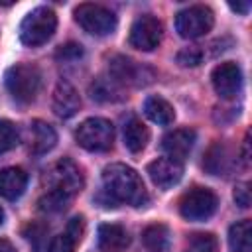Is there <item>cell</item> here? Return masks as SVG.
Masks as SVG:
<instances>
[{"mask_svg": "<svg viewBox=\"0 0 252 252\" xmlns=\"http://www.w3.org/2000/svg\"><path fill=\"white\" fill-rule=\"evenodd\" d=\"M108 71H110V79L116 85H144L146 83L144 73H152L142 63H138L130 57H124V55L112 57Z\"/></svg>", "mask_w": 252, "mask_h": 252, "instance_id": "cell-11", "label": "cell"}, {"mask_svg": "<svg viewBox=\"0 0 252 252\" xmlns=\"http://www.w3.org/2000/svg\"><path fill=\"white\" fill-rule=\"evenodd\" d=\"M130 246V234L120 224L98 226V248L102 252H124Z\"/></svg>", "mask_w": 252, "mask_h": 252, "instance_id": "cell-16", "label": "cell"}, {"mask_svg": "<svg viewBox=\"0 0 252 252\" xmlns=\"http://www.w3.org/2000/svg\"><path fill=\"white\" fill-rule=\"evenodd\" d=\"M148 175L152 183L159 189H169L177 185L183 177V163L171 158H158L148 165Z\"/></svg>", "mask_w": 252, "mask_h": 252, "instance_id": "cell-12", "label": "cell"}, {"mask_svg": "<svg viewBox=\"0 0 252 252\" xmlns=\"http://www.w3.org/2000/svg\"><path fill=\"white\" fill-rule=\"evenodd\" d=\"M0 252H16V248L8 242V240H4V238H0Z\"/></svg>", "mask_w": 252, "mask_h": 252, "instance_id": "cell-32", "label": "cell"}, {"mask_svg": "<svg viewBox=\"0 0 252 252\" xmlns=\"http://www.w3.org/2000/svg\"><path fill=\"white\" fill-rule=\"evenodd\" d=\"M75 140L81 148L89 152H106L112 148L114 142V126L106 118H87L79 124Z\"/></svg>", "mask_w": 252, "mask_h": 252, "instance_id": "cell-5", "label": "cell"}, {"mask_svg": "<svg viewBox=\"0 0 252 252\" xmlns=\"http://www.w3.org/2000/svg\"><path fill=\"white\" fill-rule=\"evenodd\" d=\"M150 140V132L146 128V124L138 118H130L126 124H124V146L132 152V154H138L146 148Z\"/></svg>", "mask_w": 252, "mask_h": 252, "instance_id": "cell-20", "label": "cell"}, {"mask_svg": "<svg viewBox=\"0 0 252 252\" xmlns=\"http://www.w3.org/2000/svg\"><path fill=\"white\" fill-rule=\"evenodd\" d=\"M75 244H77V240L65 230V232L51 238V242L47 246V252H75Z\"/></svg>", "mask_w": 252, "mask_h": 252, "instance_id": "cell-26", "label": "cell"}, {"mask_svg": "<svg viewBox=\"0 0 252 252\" xmlns=\"http://www.w3.org/2000/svg\"><path fill=\"white\" fill-rule=\"evenodd\" d=\"M47 183H49V189L37 201L39 211L59 213L71 203V199L77 193H81V189L85 185V179H83V173H81L79 165L73 159L63 158L49 171Z\"/></svg>", "mask_w": 252, "mask_h": 252, "instance_id": "cell-1", "label": "cell"}, {"mask_svg": "<svg viewBox=\"0 0 252 252\" xmlns=\"http://www.w3.org/2000/svg\"><path fill=\"white\" fill-rule=\"evenodd\" d=\"M228 246L232 252H252V222L248 219L228 228Z\"/></svg>", "mask_w": 252, "mask_h": 252, "instance_id": "cell-21", "label": "cell"}, {"mask_svg": "<svg viewBox=\"0 0 252 252\" xmlns=\"http://www.w3.org/2000/svg\"><path fill=\"white\" fill-rule=\"evenodd\" d=\"M57 28V16L51 8L39 6L26 14V18L20 24V39L24 45L37 47L51 39Z\"/></svg>", "mask_w": 252, "mask_h": 252, "instance_id": "cell-4", "label": "cell"}, {"mask_svg": "<svg viewBox=\"0 0 252 252\" xmlns=\"http://www.w3.org/2000/svg\"><path fill=\"white\" fill-rule=\"evenodd\" d=\"M30 134H32V152L33 154H47L57 144V134H55L53 126H49L43 120H33Z\"/></svg>", "mask_w": 252, "mask_h": 252, "instance_id": "cell-17", "label": "cell"}, {"mask_svg": "<svg viewBox=\"0 0 252 252\" xmlns=\"http://www.w3.org/2000/svg\"><path fill=\"white\" fill-rule=\"evenodd\" d=\"M203 61V51L199 47H185L177 53V63L181 67H197Z\"/></svg>", "mask_w": 252, "mask_h": 252, "instance_id": "cell-27", "label": "cell"}, {"mask_svg": "<svg viewBox=\"0 0 252 252\" xmlns=\"http://www.w3.org/2000/svg\"><path fill=\"white\" fill-rule=\"evenodd\" d=\"M83 230H85L83 217H75V219H71V222H69V226H67V232H69L77 242L83 238Z\"/></svg>", "mask_w": 252, "mask_h": 252, "instance_id": "cell-29", "label": "cell"}, {"mask_svg": "<svg viewBox=\"0 0 252 252\" xmlns=\"http://www.w3.org/2000/svg\"><path fill=\"white\" fill-rule=\"evenodd\" d=\"M213 24H215L213 10L209 6H201V4L189 6L175 16V30L185 39H195V37L209 33Z\"/></svg>", "mask_w": 252, "mask_h": 252, "instance_id": "cell-6", "label": "cell"}, {"mask_svg": "<svg viewBox=\"0 0 252 252\" xmlns=\"http://www.w3.org/2000/svg\"><path fill=\"white\" fill-rule=\"evenodd\" d=\"M144 112L152 122H156L159 126H169L175 120L173 106L161 96H148L144 102Z\"/></svg>", "mask_w": 252, "mask_h": 252, "instance_id": "cell-19", "label": "cell"}, {"mask_svg": "<svg viewBox=\"0 0 252 252\" xmlns=\"http://www.w3.org/2000/svg\"><path fill=\"white\" fill-rule=\"evenodd\" d=\"M81 55H83V49H81V45H77V43H69V45H65L63 49H59V57H63V59H67V57L77 59V57H81Z\"/></svg>", "mask_w": 252, "mask_h": 252, "instance_id": "cell-30", "label": "cell"}, {"mask_svg": "<svg viewBox=\"0 0 252 252\" xmlns=\"http://www.w3.org/2000/svg\"><path fill=\"white\" fill-rule=\"evenodd\" d=\"M53 112L59 118H71L81 108V98L75 87L67 81H59L53 91Z\"/></svg>", "mask_w": 252, "mask_h": 252, "instance_id": "cell-14", "label": "cell"}, {"mask_svg": "<svg viewBox=\"0 0 252 252\" xmlns=\"http://www.w3.org/2000/svg\"><path fill=\"white\" fill-rule=\"evenodd\" d=\"M142 242L148 252H169L171 250V234L165 224H150L142 232Z\"/></svg>", "mask_w": 252, "mask_h": 252, "instance_id": "cell-18", "label": "cell"}, {"mask_svg": "<svg viewBox=\"0 0 252 252\" xmlns=\"http://www.w3.org/2000/svg\"><path fill=\"white\" fill-rule=\"evenodd\" d=\"M234 201L242 209L250 207V185L248 183H238L234 187Z\"/></svg>", "mask_w": 252, "mask_h": 252, "instance_id": "cell-28", "label": "cell"}, {"mask_svg": "<svg viewBox=\"0 0 252 252\" xmlns=\"http://www.w3.org/2000/svg\"><path fill=\"white\" fill-rule=\"evenodd\" d=\"M230 8H232V10H236V12H240V14H246V12H248V8H250V4H248V2H236V4H234V2H230Z\"/></svg>", "mask_w": 252, "mask_h": 252, "instance_id": "cell-31", "label": "cell"}, {"mask_svg": "<svg viewBox=\"0 0 252 252\" xmlns=\"http://www.w3.org/2000/svg\"><path fill=\"white\" fill-rule=\"evenodd\" d=\"M18 142H20L18 128L10 120H0V154L10 152L12 148L18 146Z\"/></svg>", "mask_w": 252, "mask_h": 252, "instance_id": "cell-25", "label": "cell"}, {"mask_svg": "<svg viewBox=\"0 0 252 252\" xmlns=\"http://www.w3.org/2000/svg\"><path fill=\"white\" fill-rule=\"evenodd\" d=\"M217 205H219V199L211 189L195 187L181 197L179 213L185 220L199 222V220H207L209 217H213V213L217 211Z\"/></svg>", "mask_w": 252, "mask_h": 252, "instance_id": "cell-8", "label": "cell"}, {"mask_svg": "<svg viewBox=\"0 0 252 252\" xmlns=\"http://www.w3.org/2000/svg\"><path fill=\"white\" fill-rule=\"evenodd\" d=\"M28 187V173L22 167H4L0 169V197L16 201L24 195Z\"/></svg>", "mask_w": 252, "mask_h": 252, "instance_id": "cell-15", "label": "cell"}, {"mask_svg": "<svg viewBox=\"0 0 252 252\" xmlns=\"http://www.w3.org/2000/svg\"><path fill=\"white\" fill-rule=\"evenodd\" d=\"M211 81L220 98H234L242 89V71L234 61H224L213 69Z\"/></svg>", "mask_w": 252, "mask_h": 252, "instance_id": "cell-10", "label": "cell"}, {"mask_svg": "<svg viewBox=\"0 0 252 252\" xmlns=\"http://www.w3.org/2000/svg\"><path fill=\"white\" fill-rule=\"evenodd\" d=\"M205 167L213 173V175H220L226 171V150L220 144H215L205 158Z\"/></svg>", "mask_w": 252, "mask_h": 252, "instance_id": "cell-24", "label": "cell"}, {"mask_svg": "<svg viewBox=\"0 0 252 252\" xmlns=\"http://www.w3.org/2000/svg\"><path fill=\"white\" fill-rule=\"evenodd\" d=\"M118 85L112 79H102L98 77L93 85H91V96L100 100V102H110V100H118Z\"/></svg>", "mask_w": 252, "mask_h": 252, "instance_id": "cell-22", "label": "cell"}, {"mask_svg": "<svg viewBox=\"0 0 252 252\" xmlns=\"http://www.w3.org/2000/svg\"><path fill=\"white\" fill-rule=\"evenodd\" d=\"M75 20L87 33L93 35H108L116 28L114 12L100 4H79L75 8Z\"/></svg>", "mask_w": 252, "mask_h": 252, "instance_id": "cell-7", "label": "cell"}, {"mask_svg": "<svg viewBox=\"0 0 252 252\" xmlns=\"http://www.w3.org/2000/svg\"><path fill=\"white\" fill-rule=\"evenodd\" d=\"M102 191L110 203L142 207L148 201L140 173L124 163H110L102 169Z\"/></svg>", "mask_w": 252, "mask_h": 252, "instance_id": "cell-2", "label": "cell"}, {"mask_svg": "<svg viewBox=\"0 0 252 252\" xmlns=\"http://www.w3.org/2000/svg\"><path fill=\"white\" fill-rule=\"evenodd\" d=\"M195 138H197L195 130H191V128H177V130H173V132L163 136L161 150L167 154V158H171L175 161H183L191 154V150L195 146Z\"/></svg>", "mask_w": 252, "mask_h": 252, "instance_id": "cell-13", "label": "cell"}, {"mask_svg": "<svg viewBox=\"0 0 252 252\" xmlns=\"http://www.w3.org/2000/svg\"><path fill=\"white\" fill-rule=\"evenodd\" d=\"M185 252H219V240L211 232L193 234L187 242Z\"/></svg>", "mask_w": 252, "mask_h": 252, "instance_id": "cell-23", "label": "cell"}, {"mask_svg": "<svg viewBox=\"0 0 252 252\" xmlns=\"http://www.w3.org/2000/svg\"><path fill=\"white\" fill-rule=\"evenodd\" d=\"M4 222V211H2V207H0V224Z\"/></svg>", "mask_w": 252, "mask_h": 252, "instance_id": "cell-33", "label": "cell"}, {"mask_svg": "<svg viewBox=\"0 0 252 252\" xmlns=\"http://www.w3.org/2000/svg\"><path fill=\"white\" fill-rule=\"evenodd\" d=\"M4 85L14 100L28 104V102L35 100V96L41 89V73L35 65L16 63L6 71Z\"/></svg>", "mask_w": 252, "mask_h": 252, "instance_id": "cell-3", "label": "cell"}, {"mask_svg": "<svg viewBox=\"0 0 252 252\" xmlns=\"http://www.w3.org/2000/svg\"><path fill=\"white\" fill-rule=\"evenodd\" d=\"M163 35V26L158 18L144 14L130 28V45L140 51H152L159 45Z\"/></svg>", "mask_w": 252, "mask_h": 252, "instance_id": "cell-9", "label": "cell"}]
</instances>
